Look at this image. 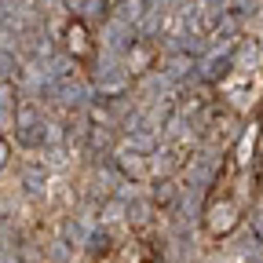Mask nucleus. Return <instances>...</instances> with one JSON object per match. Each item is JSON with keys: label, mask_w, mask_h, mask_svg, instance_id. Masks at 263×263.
I'll use <instances>...</instances> for the list:
<instances>
[{"label": "nucleus", "mask_w": 263, "mask_h": 263, "mask_svg": "<svg viewBox=\"0 0 263 263\" xmlns=\"http://www.w3.org/2000/svg\"><path fill=\"white\" fill-rule=\"evenodd\" d=\"M256 124H259V157H263V110H259V117H256Z\"/></svg>", "instance_id": "5"}, {"label": "nucleus", "mask_w": 263, "mask_h": 263, "mask_svg": "<svg viewBox=\"0 0 263 263\" xmlns=\"http://www.w3.org/2000/svg\"><path fill=\"white\" fill-rule=\"evenodd\" d=\"M62 48L70 51V59L81 62V66L95 62V41H91V29H88L84 18H70V22H66V29H62Z\"/></svg>", "instance_id": "2"}, {"label": "nucleus", "mask_w": 263, "mask_h": 263, "mask_svg": "<svg viewBox=\"0 0 263 263\" xmlns=\"http://www.w3.org/2000/svg\"><path fill=\"white\" fill-rule=\"evenodd\" d=\"M95 263H117V249H114V245L106 241V245H103V252L95 256Z\"/></svg>", "instance_id": "3"}, {"label": "nucleus", "mask_w": 263, "mask_h": 263, "mask_svg": "<svg viewBox=\"0 0 263 263\" xmlns=\"http://www.w3.org/2000/svg\"><path fill=\"white\" fill-rule=\"evenodd\" d=\"M8 161H11V143H8L4 136H0V172L8 168Z\"/></svg>", "instance_id": "4"}, {"label": "nucleus", "mask_w": 263, "mask_h": 263, "mask_svg": "<svg viewBox=\"0 0 263 263\" xmlns=\"http://www.w3.org/2000/svg\"><path fill=\"white\" fill-rule=\"evenodd\" d=\"M249 186V172H230V168H219L209 197H205V209H201V227L209 238H227L234 234L241 216H245V205L252 190Z\"/></svg>", "instance_id": "1"}]
</instances>
